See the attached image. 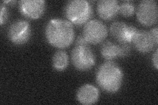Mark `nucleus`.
Segmentation results:
<instances>
[{"label":"nucleus","instance_id":"obj_14","mask_svg":"<svg viewBox=\"0 0 158 105\" xmlns=\"http://www.w3.org/2000/svg\"><path fill=\"white\" fill-rule=\"evenodd\" d=\"M52 63L54 69L57 71H63L69 65V57L67 53L60 50L56 52L52 59Z\"/></svg>","mask_w":158,"mask_h":105},{"label":"nucleus","instance_id":"obj_3","mask_svg":"<svg viewBox=\"0 0 158 105\" xmlns=\"http://www.w3.org/2000/svg\"><path fill=\"white\" fill-rule=\"evenodd\" d=\"M91 5L85 0L69 2L65 7V14L71 24L81 26L87 23L92 16Z\"/></svg>","mask_w":158,"mask_h":105},{"label":"nucleus","instance_id":"obj_7","mask_svg":"<svg viewBox=\"0 0 158 105\" xmlns=\"http://www.w3.org/2000/svg\"><path fill=\"white\" fill-rule=\"evenodd\" d=\"M31 36V28L29 23L24 20L15 21L8 30L9 40L15 45L26 43Z\"/></svg>","mask_w":158,"mask_h":105},{"label":"nucleus","instance_id":"obj_8","mask_svg":"<svg viewBox=\"0 0 158 105\" xmlns=\"http://www.w3.org/2000/svg\"><path fill=\"white\" fill-rule=\"evenodd\" d=\"M20 12L30 19H38L45 11L46 4L43 0H22L19 2Z\"/></svg>","mask_w":158,"mask_h":105},{"label":"nucleus","instance_id":"obj_15","mask_svg":"<svg viewBox=\"0 0 158 105\" xmlns=\"http://www.w3.org/2000/svg\"><path fill=\"white\" fill-rule=\"evenodd\" d=\"M135 12V4L131 1L123 2L118 7V13L125 17H132Z\"/></svg>","mask_w":158,"mask_h":105},{"label":"nucleus","instance_id":"obj_17","mask_svg":"<svg viewBox=\"0 0 158 105\" xmlns=\"http://www.w3.org/2000/svg\"><path fill=\"white\" fill-rule=\"evenodd\" d=\"M8 18V11L6 5L2 3L1 4V15H0V24L3 25L7 21Z\"/></svg>","mask_w":158,"mask_h":105},{"label":"nucleus","instance_id":"obj_19","mask_svg":"<svg viewBox=\"0 0 158 105\" xmlns=\"http://www.w3.org/2000/svg\"><path fill=\"white\" fill-rule=\"evenodd\" d=\"M157 50H156V51H155L154 54L152 56V63L153 64H154V67L156 68V69H157L158 68V63H157V59H158V56H157Z\"/></svg>","mask_w":158,"mask_h":105},{"label":"nucleus","instance_id":"obj_20","mask_svg":"<svg viewBox=\"0 0 158 105\" xmlns=\"http://www.w3.org/2000/svg\"><path fill=\"white\" fill-rule=\"evenodd\" d=\"M150 32L151 34L152 35L153 38H154L156 43L157 44V43H158V39H157V38H158V37H157V32H157V28L156 27L152 29Z\"/></svg>","mask_w":158,"mask_h":105},{"label":"nucleus","instance_id":"obj_11","mask_svg":"<svg viewBox=\"0 0 158 105\" xmlns=\"http://www.w3.org/2000/svg\"><path fill=\"white\" fill-rule=\"evenodd\" d=\"M99 96L98 89L90 84L84 85L79 88L77 93L78 101L85 105L95 104L98 101Z\"/></svg>","mask_w":158,"mask_h":105},{"label":"nucleus","instance_id":"obj_13","mask_svg":"<svg viewBox=\"0 0 158 105\" xmlns=\"http://www.w3.org/2000/svg\"><path fill=\"white\" fill-rule=\"evenodd\" d=\"M128 24L123 22H115L110 26L111 36L120 43L127 42V30Z\"/></svg>","mask_w":158,"mask_h":105},{"label":"nucleus","instance_id":"obj_2","mask_svg":"<svg viewBox=\"0 0 158 105\" xmlns=\"http://www.w3.org/2000/svg\"><path fill=\"white\" fill-rule=\"evenodd\" d=\"M96 78L98 86L103 91L114 93L122 86L123 73L117 64L113 61H107L99 67Z\"/></svg>","mask_w":158,"mask_h":105},{"label":"nucleus","instance_id":"obj_12","mask_svg":"<svg viewBox=\"0 0 158 105\" xmlns=\"http://www.w3.org/2000/svg\"><path fill=\"white\" fill-rule=\"evenodd\" d=\"M102 57L107 61H112L117 57H121L120 45H116L110 41L103 43L101 48Z\"/></svg>","mask_w":158,"mask_h":105},{"label":"nucleus","instance_id":"obj_5","mask_svg":"<svg viewBox=\"0 0 158 105\" xmlns=\"http://www.w3.org/2000/svg\"><path fill=\"white\" fill-rule=\"evenodd\" d=\"M107 33L106 25L102 21L95 19L85 24L82 35L89 44H98L105 40Z\"/></svg>","mask_w":158,"mask_h":105},{"label":"nucleus","instance_id":"obj_18","mask_svg":"<svg viewBox=\"0 0 158 105\" xmlns=\"http://www.w3.org/2000/svg\"><path fill=\"white\" fill-rule=\"evenodd\" d=\"M75 46H89V43L86 39L83 36V35L79 36L75 42Z\"/></svg>","mask_w":158,"mask_h":105},{"label":"nucleus","instance_id":"obj_10","mask_svg":"<svg viewBox=\"0 0 158 105\" xmlns=\"http://www.w3.org/2000/svg\"><path fill=\"white\" fill-rule=\"evenodd\" d=\"M119 4L116 0H101L97 4V12L103 20L110 21L118 13Z\"/></svg>","mask_w":158,"mask_h":105},{"label":"nucleus","instance_id":"obj_9","mask_svg":"<svg viewBox=\"0 0 158 105\" xmlns=\"http://www.w3.org/2000/svg\"><path fill=\"white\" fill-rule=\"evenodd\" d=\"M132 42L135 47L142 53L150 52L157 45L150 32L146 30H138Z\"/></svg>","mask_w":158,"mask_h":105},{"label":"nucleus","instance_id":"obj_6","mask_svg":"<svg viewBox=\"0 0 158 105\" xmlns=\"http://www.w3.org/2000/svg\"><path fill=\"white\" fill-rule=\"evenodd\" d=\"M157 4L154 0L142 1L137 8L136 15L138 21L142 25L150 26L157 22Z\"/></svg>","mask_w":158,"mask_h":105},{"label":"nucleus","instance_id":"obj_16","mask_svg":"<svg viewBox=\"0 0 158 105\" xmlns=\"http://www.w3.org/2000/svg\"><path fill=\"white\" fill-rule=\"evenodd\" d=\"M138 30L132 25H128L127 30V42L129 43L132 42L133 38L135 36Z\"/></svg>","mask_w":158,"mask_h":105},{"label":"nucleus","instance_id":"obj_1","mask_svg":"<svg viewBox=\"0 0 158 105\" xmlns=\"http://www.w3.org/2000/svg\"><path fill=\"white\" fill-rule=\"evenodd\" d=\"M45 35L51 46L60 49L70 46L75 39L73 24L61 18H54L49 21L46 26Z\"/></svg>","mask_w":158,"mask_h":105},{"label":"nucleus","instance_id":"obj_4","mask_svg":"<svg viewBox=\"0 0 158 105\" xmlns=\"http://www.w3.org/2000/svg\"><path fill=\"white\" fill-rule=\"evenodd\" d=\"M71 61L78 71H87L94 66L96 59L89 46H75L71 52Z\"/></svg>","mask_w":158,"mask_h":105}]
</instances>
